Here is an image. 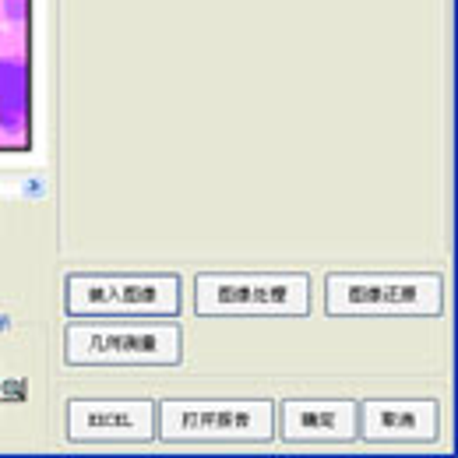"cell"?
<instances>
[{"label":"cell","mask_w":458,"mask_h":458,"mask_svg":"<svg viewBox=\"0 0 458 458\" xmlns=\"http://www.w3.org/2000/svg\"><path fill=\"white\" fill-rule=\"evenodd\" d=\"M29 127V74L21 47L0 50V141H21Z\"/></svg>","instance_id":"9"},{"label":"cell","mask_w":458,"mask_h":458,"mask_svg":"<svg viewBox=\"0 0 458 458\" xmlns=\"http://www.w3.org/2000/svg\"><path fill=\"white\" fill-rule=\"evenodd\" d=\"M0 21L4 29L14 36L21 32V21H25V0H0Z\"/></svg>","instance_id":"10"},{"label":"cell","mask_w":458,"mask_h":458,"mask_svg":"<svg viewBox=\"0 0 458 458\" xmlns=\"http://www.w3.org/2000/svg\"><path fill=\"white\" fill-rule=\"evenodd\" d=\"M67 434L81 445H127L156 437L152 402H71Z\"/></svg>","instance_id":"6"},{"label":"cell","mask_w":458,"mask_h":458,"mask_svg":"<svg viewBox=\"0 0 458 458\" xmlns=\"http://www.w3.org/2000/svg\"><path fill=\"white\" fill-rule=\"evenodd\" d=\"M445 286L437 276H332L328 314H437Z\"/></svg>","instance_id":"4"},{"label":"cell","mask_w":458,"mask_h":458,"mask_svg":"<svg viewBox=\"0 0 458 458\" xmlns=\"http://www.w3.org/2000/svg\"><path fill=\"white\" fill-rule=\"evenodd\" d=\"M283 437L289 445H328L356 437V405L352 402H286L283 405Z\"/></svg>","instance_id":"7"},{"label":"cell","mask_w":458,"mask_h":458,"mask_svg":"<svg viewBox=\"0 0 458 458\" xmlns=\"http://www.w3.org/2000/svg\"><path fill=\"white\" fill-rule=\"evenodd\" d=\"M268 402H163L159 437L163 441H268L272 437Z\"/></svg>","instance_id":"3"},{"label":"cell","mask_w":458,"mask_h":458,"mask_svg":"<svg viewBox=\"0 0 458 458\" xmlns=\"http://www.w3.org/2000/svg\"><path fill=\"white\" fill-rule=\"evenodd\" d=\"M360 434L367 441H430L437 434L434 402H367L360 412Z\"/></svg>","instance_id":"8"},{"label":"cell","mask_w":458,"mask_h":458,"mask_svg":"<svg viewBox=\"0 0 458 458\" xmlns=\"http://www.w3.org/2000/svg\"><path fill=\"white\" fill-rule=\"evenodd\" d=\"M307 276H201L194 283L198 314H307Z\"/></svg>","instance_id":"5"},{"label":"cell","mask_w":458,"mask_h":458,"mask_svg":"<svg viewBox=\"0 0 458 458\" xmlns=\"http://www.w3.org/2000/svg\"><path fill=\"white\" fill-rule=\"evenodd\" d=\"M180 310L176 276H71L67 314L74 318H173Z\"/></svg>","instance_id":"2"},{"label":"cell","mask_w":458,"mask_h":458,"mask_svg":"<svg viewBox=\"0 0 458 458\" xmlns=\"http://www.w3.org/2000/svg\"><path fill=\"white\" fill-rule=\"evenodd\" d=\"M67 363L78 367H170L180 360V332L145 318H114L106 325H74L67 332Z\"/></svg>","instance_id":"1"}]
</instances>
